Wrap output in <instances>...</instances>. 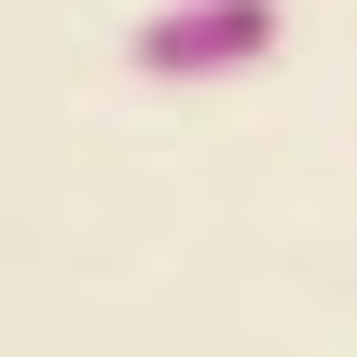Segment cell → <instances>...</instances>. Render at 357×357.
<instances>
[{"mask_svg":"<svg viewBox=\"0 0 357 357\" xmlns=\"http://www.w3.org/2000/svg\"><path fill=\"white\" fill-rule=\"evenodd\" d=\"M275 42H289V0H165V14H137L124 69L137 83H248Z\"/></svg>","mask_w":357,"mask_h":357,"instance_id":"cell-1","label":"cell"}]
</instances>
